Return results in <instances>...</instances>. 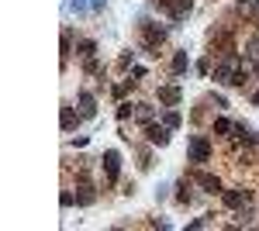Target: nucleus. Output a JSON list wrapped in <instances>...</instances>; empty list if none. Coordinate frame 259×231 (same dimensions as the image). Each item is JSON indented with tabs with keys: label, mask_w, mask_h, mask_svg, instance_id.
Instances as JSON below:
<instances>
[{
	"label": "nucleus",
	"mask_w": 259,
	"mask_h": 231,
	"mask_svg": "<svg viewBox=\"0 0 259 231\" xmlns=\"http://www.w3.org/2000/svg\"><path fill=\"white\" fill-rule=\"evenodd\" d=\"M131 114H135V107H131V104H121V107H118V118H121V121H128Z\"/></svg>",
	"instance_id": "obj_17"
},
{
	"label": "nucleus",
	"mask_w": 259,
	"mask_h": 231,
	"mask_svg": "<svg viewBox=\"0 0 259 231\" xmlns=\"http://www.w3.org/2000/svg\"><path fill=\"white\" fill-rule=\"evenodd\" d=\"M93 52H97L93 42H83V45H80V55H83V59H93Z\"/></svg>",
	"instance_id": "obj_16"
},
{
	"label": "nucleus",
	"mask_w": 259,
	"mask_h": 231,
	"mask_svg": "<svg viewBox=\"0 0 259 231\" xmlns=\"http://www.w3.org/2000/svg\"><path fill=\"white\" fill-rule=\"evenodd\" d=\"M228 131H235V124H232L228 118H218V121H214V135H228Z\"/></svg>",
	"instance_id": "obj_14"
},
{
	"label": "nucleus",
	"mask_w": 259,
	"mask_h": 231,
	"mask_svg": "<svg viewBox=\"0 0 259 231\" xmlns=\"http://www.w3.org/2000/svg\"><path fill=\"white\" fill-rule=\"evenodd\" d=\"M90 7H93V11H100V7H104V0H90Z\"/></svg>",
	"instance_id": "obj_22"
},
{
	"label": "nucleus",
	"mask_w": 259,
	"mask_h": 231,
	"mask_svg": "<svg viewBox=\"0 0 259 231\" xmlns=\"http://www.w3.org/2000/svg\"><path fill=\"white\" fill-rule=\"evenodd\" d=\"M221 200H225V207H228V211H235V207H242L249 197L242 194V190H221Z\"/></svg>",
	"instance_id": "obj_7"
},
{
	"label": "nucleus",
	"mask_w": 259,
	"mask_h": 231,
	"mask_svg": "<svg viewBox=\"0 0 259 231\" xmlns=\"http://www.w3.org/2000/svg\"><path fill=\"white\" fill-rule=\"evenodd\" d=\"M100 162H104V176H107V183H118V176H121V156H118V148H107Z\"/></svg>",
	"instance_id": "obj_3"
},
{
	"label": "nucleus",
	"mask_w": 259,
	"mask_h": 231,
	"mask_svg": "<svg viewBox=\"0 0 259 231\" xmlns=\"http://www.w3.org/2000/svg\"><path fill=\"white\" fill-rule=\"evenodd\" d=\"M187 66H190L187 52H176V55H173V76H180V72H187Z\"/></svg>",
	"instance_id": "obj_11"
},
{
	"label": "nucleus",
	"mask_w": 259,
	"mask_h": 231,
	"mask_svg": "<svg viewBox=\"0 0 259 231\" xmlns=\"http://www.w3.org/2000/svg\"><path fill=\"white\" fill-rule=\"evenodd\" d=\"M187 159H190V162H207V159H211V142H207L204 135H194V138H190Z\"/></svg>",
	"instance_id": "obj_2"
},
{
	"label": "nucleus",
	"mask_w": 259,
	"mask_h": 231,
	"mask_svg": "<svg viewBox=\"0 0 259 231\" xmlns=\"http://www.w3.org/2000/svg\"><path fill=\"white\" fill-rule=\"evenodd\" d=\"M194 183H197V186H204L207 194H221V179H218V176H211V173H204V169H197V173H194Z\"/></svg>",
	"instance_id": "obj_4"
},
{
	"label": "nucleus",
	"mask_w": 259,
	"mask_h": 231,
	"mask_svg": "<svg viewBox=\"0 0 259 231\" xmlns=\"http://www.w3.org/2000/svg\"><path fill=\"white\" fill-rule=\"evenodd\" d=\"M135 118H138L142 124H152V107H149V104H135Z\"/></svg>",
	"instance_id": "obj_12"
},
{
	"label": "nucleus",
	"mask_w": 259,
	"mask_h": 231,
	"mask_svg": "<svg viewBox=\"0 0 259 231\" xmlns=\"http://www.w3.org/2000/svg\"><path fill=\"white\" fill-rule=\"evenodd\" d=\"M59 121H62V131H69L73 124H76V114H73V107H62V118H59Z\"/></svg>",
	"instance_id": "obj_13"
},
{
	"label": "nucleus",
	"mask_w": 259,
	"mask_h": 231,
	"mask_svg": "<svg viewBox=\"0 0 259 231\" xmlns=\"http://www.w3.org/2000/svg\"><path fill=\"white\" fill-rule=\"evenodd\" d=\"M163 38H166V28H159V24H152V21H142V45L149 49L152 55H159L156 49L163 45Z\"/></svg>",
	"instance_id": "obj_1"
},
{
	"label": "nucleus",
	"mask_w": 259,
	"mask_h": 231,
	"mask_svg": "<svg viewBox=\"0 0 259 231\" xmlns=\"http://www.w3.org/2000/svg\"><path fill=\"white\" fill-rule=\"evenodd\" d=\"M169 131H173L169 124H163V128H159V124H149V128H145L149 142H152V145H159V148H163V145H169Z\"/></svg>",
	"instance_id": "obj_5"
},
{
	"label": "nucleus",
	"mask_w": 259,
	"mask_h": 231,
	"mask_svg": "<svg viewBox=\"0 0 259 231\" xmlns=\"http://www.w3.org/2000/svg\"><path fill=\"white\" fill-rule=\"evenodd\" d=\"M252 104H256V107H259V90H256V93H252Z\"/></svg>",
	"instance_id": "obj_23"
},
{
	"label": "nucleus",
	"mask_w": 259,
	"mask_h": 231,
	"mask_svg": "<svg viewBox=\"0 0 259 231\" xmlns=\"http://www.w3.org/2000/svg\"><path fill=\"white\" fill-rule=\"evenodd\" d=\"M180 97H183V93H180V87H159V100H163L166 107H176V104H180Z\"/></svg>",
	"instance_id": "obj_8"
},
{
	"label": "nucleus",
	"mask_w": 259,
	"mask_h": 231,
	"mask_svg": "<svg viewBox=\"0 0 259 231\" xmlns=\"http://www.w3.org/2000/svg\"><path fill=\"white\" fill-rule=\"evenodd\" d=\"M69 55V31H62V59Z\"/></svg>",
	"instance_id": "obj_21"
},
{
	"label": "nucleus",
	"mask_w": 259,
	"mask_h": 231,
	"mask_svg": "<svg viewBox=\"0 0 259 231\" xmlns=\"http://www.w3.org/2000/svg\"><path fill=\"white\" fill-rule=\"evenodd\" d=\"M245 52H249V59H252V62H259V38H256V42H249V49H245Z\"/></svg>",
	"instance_id": "obj_18"
},
{
	"label": "nucleus",
	"mask_w": 259,
	"mask_h": 231,
	"mask_svg": "<svg viewBox=\"0 0 259 231\" xmlns=\"http://www.w3.org/2000/svg\"><path fill=\"white\" fill-rule=\"evenodd\" d=\"M93 114H97V100H93V93L90 90H80V118H93Z\"/></svg>",
	"instance_id": "obj_6"
},
{
	"label": "nucleus",
	"mask_w": 259,
	"mask_h": 231,
	"mask_svg": "<svg viewBox=\"0 0 259 231\" xmlns=\"http://www.w3.org/2000/svg\"><path fill=\"white\" fill-rule=\"evenodd\" d=\"M76 204H80V207H90V204H93V186H90V183H83V186H80Z\"/></svg>",
	"instance_id": "obj_10"
},
{
	"label": "nucleus",
	"mask_w": 259,
	"mask_h": 231,
	"mask_svg": "<svg viewBox=\"0 0 259 231\" xmlns=\"http://www.w3.org/2000/svg\"><path fill=\"white\" fill-rule=\"evenodd\" d=\"M190 7H194V0H169V14L180 21L183 14H190Z\"/></svg>",
	"instance_id": "obj_9"
},
{
	"label": "nucleus",
	"mask_w": 259,
	"mask_h": 231,
	"mask_svg": "<svg viewBox=\"0 0 259 231\" xmlns=\"http://www.w3.org/2000/svg\"><path fill=\"white\" fill-rule=\"evenodd\" d=\"M180 204H190V194H187V186H180V194H176Z\"/></svg>",
	"instance_id": "obj_20"
},
{
	"label": "nucleus",
	"mask_w": 259,
	"mask_h": 231,
	"mask_svg": "<svg viewBox=\"0 0 259 231\" xmlns=\"http://www.w3.org/2000/svg\"><path fill=\"white\" fill-rule=\"evenodd\" d=\"M59 204H62V207H73V204H76V197H73V194H69V190H66V194L59 197Z\"/></svg>",
	"instance_id": "obj_19"
},
{
	"label": "nucleus",
	"mask_w": 259,
	"mask_h": 231,
	"mask_svg": "<svg viewBox=\"0 0 259 231\" xmlns=\"http://www.w3.org/2000/svg\"><path fill=\"white\" fill-rule=\"evenodd\" d=\"M163 124H169V128H180V114H176V110H166V114H163Z\"/></svg>",
	"instance_id": "obj_15"
}]
</instances>
